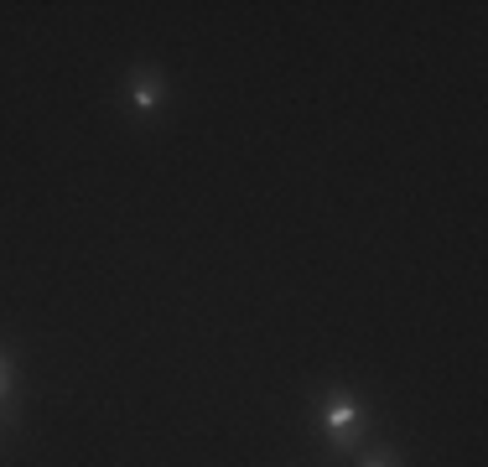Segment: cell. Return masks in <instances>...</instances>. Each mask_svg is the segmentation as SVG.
<instances>
[{
	"label": "cell",
	"instance_id": "cell-1",
	"mask_svg": "<svg viewBox=\"0 0 488 467\" xmlns=\"http://www.w3.org/2000/svg\"><path fill=\"white\" fill-rule=\"evenodd\" d=\"M322 421H327V436H333V442H354V436H359V416H354L348 400H327L322 405Z\"/></svg>",
	"mask_w": 488,
	"mask_h": 467
},
{
	"label": "cell",
	"instance_id": "cell-4",
	"mask_svg": "<svg viewBox=\"0 0 488 467\" xmlns=\"http://www.w3.org/2000/svg\"><path fill=\"white\" fill-rule=\"evenodd\" d=\"M5 384H11V369H5V363H0V395H5Z\"/></svg>",
	"mask_w": 488,
	"mask_h": 467
},
{
	"label": "cell",
	"instance_id": "cell-3",
	"mask_svg": "<svg viewBox=\"0 0 488 467\" xmlns=\"http://www.w3.org/2000/svg\"><path fill=\"white\" fill-rule=\"evenodd\" d=\"M364 467H395V457H390V452H380V457H364Z\"/></svg>",
	"mask_w": 488,
	"mask_h": 467
},
{
	"label": "cell",
	"instance_id": "cell-2",
	"mask_svg": "<svg viewBox=\"0 0 488 467\" xmlns=\"http://www.w3.org/2000/svg\"><path fill=\"white\" fill-rule=\"evenodd\" d=\"M130 99H135V109H156L161 105V78H156V73H141V78L130 84Z\"/></svg>",
	"mask_w": 488,
	"mask_h": 467
}]
</instances>
